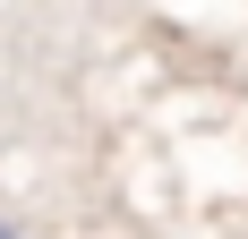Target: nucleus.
Wrapping results in <instances>:
<instances>
[{"label": "nucleus", "mask_w": 248, "mask_h": 239, "mask_svg": "<svg viewBox=\"0 0 248 239\" xmlns=\"http://www.w3.org/2000/svg\"><path fill=\"white\" fill-rule=\"evenodd\" d=\"M0 239H17V231H9V222H0Z\"/></svg>", "instance_id": "obj_1"}]
</instances>
